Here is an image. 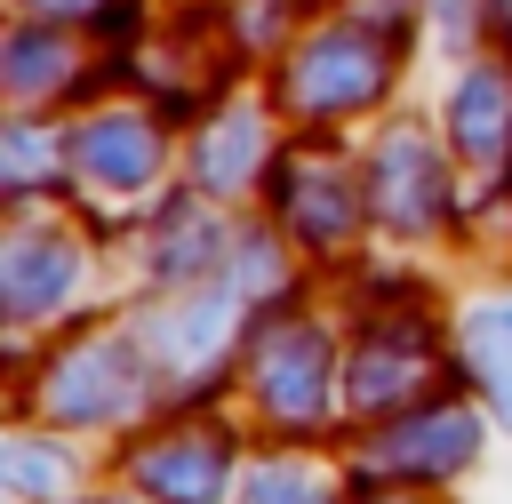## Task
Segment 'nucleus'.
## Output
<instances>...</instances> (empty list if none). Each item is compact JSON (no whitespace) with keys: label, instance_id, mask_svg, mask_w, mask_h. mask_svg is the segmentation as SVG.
<instances>
[{"label":"nucleus","instance_id":"1","mask_svg":"<svg viewBox=\"0 0 512 504\" xmlns=\"http://www.w3.org/2000/svg\"><path fill=\"white\" fill-rule=\"evenodd\" d=\"M384 48L376 40H360V32H328L312 56H304V72H296V96H304V112H344V104H360V96H376L384 88Z\"/></svg>","mask_w":512,"mask_h":504},{"label":"nucleus","instance_id":"2","mask_svg":"<svg viewBox=\"0 0 512 504\" xmlns=\"http://www.w3.org/2000/svg\"><path fill=\"white\" fill-rule=\"evenodd\" d=\"M440 184H448V168H440V152L424 136H392L376 152V208L392 224H432L440 216Z\"/></svg>","mask_w":512,"mask_h":504},{"label":"nucleus","instance_id":"3","mask_svg":"<svg viewBox=\"0 0 512 504\" xmlns=\"http://www.w3.org/2000/svg\"><path fill=\"white\" fill-rule=\"evenodd\" d=\"M320 368H328V344L312 328H272L264 336V408L304 424L320 408Z\"/></svg>","mask_w":512,"mask_h":504},{"label":"nucleus","instance_id":"4","mask_svg":"<svg viewBox=\"0 0 512 504\" xmlns=\"http://www.w3.org/2000/svg\"><path fill=\"white\" fill-rule=\"evenodd\" d=\"M128 344L120 336H88L72 344V360H56V416H112L128 392Z\"/></svg>","mask_w":512,"mask_h":504},{"label":"nucleus","instance_id":"5","mask_svg":"<svg viewBox=\"0 0 512 504\" xmlns=\"http://www.w3.org/2000/svg\"><path fill=\"white\" fill-rule=\"evenodd\" d=\"M72 240L64 232H16L8 240V304H16V320H40L64 288H72Z\"/></svg>","mask_w":512,"mask_h":504},{"label":"nucleus","instance_id":"6","mask_svg":"<svg viewBox=\"0 0 512 504\" xmlns=\"http://www.w3.org/2000/svg\"><path fill=\"white\" fill-rule=\"evenodd\" d=\"M464 456H472V416L464 408H432L424 424H400V432L376 440V464H392V472H448Z\"/></svg>","mask_w":512,"mask_h":504},{"label":"nucleus","instance_id":"7","mask_svg":"<svg viewBox=\"0 0 512 504\" xmlns=\"http://www.w3.org/2000/svg\"><path fill=\"white\" fill-rule=\"evenodd\" d=\"M448 128H456L464 152H496L504 128H512V88H504V72H464L456 96H448Z\"/></svg>","mask_w":512,"mask_h":504},{"label":"nucleus","instance_id":"8","mask_svg":"<svg viewBox=\"0 0 512 504\" xmlns=\"http://www.w3.org/2000/svg\"><path fill=\"white\" fill-rule=\"evenodd\" d=\"M80 160H88V176H104V184H144L152 176V160H160V144H152V128L144 120H96L88 136H80Z\"/></svg>","mask_w":512,"mask_h":504},{"label":"nucleus","instance_id":"9","mask_svg":"<svg viewBox=\"0 0 512 504\" xmlns=\"http://www.w3.org/2000/svg\"><path fill=\"white\" fill-rule=\"evenodd\" d=\"M144 480L168 496V504H208L224 488V448L208 440L200 456H144Z\"/></svg>","mask_w":512,"mask_h":504},{"label":"nucleus","instance_id":"10","mask_svg":"<svg viewBox=\"0 0 512 504\" xmlns=\"http://www.w3.org/2000/svg\"><path fill=\"white\" fill-rule=\"evenodd\" d=\"M472 368L488 376L496 408L512 416V304H480L472 312Z\"/></svg>","mask_w":512,"mask_h":504},{"label":"nucleus","instance_id":"11","mask_svg":"<svg viewBox=\"0 0 512 504\" xmlns=\"http://www.w3.org/2000/svg\"><path fill=\"white\" fill-rule=\"evenodd\" d=\"M248 152H264V136H256V120L240 112V120H224V136H208V144H200V160H192V168H200V184H208V192H232V184H240V168H248Z\"/></svg>","mask_w":512,"mask_h":504},{"label":"nucleus","instance_id":"12","mask_svg":"<svg viewBox=\"0 0 512 504\" xmlns=\"http://www.w3.org/2000/svg\"><path fill=\"white\" fill-rule=\"evenodd\" d=\"M32 8H88V0H32Z\"/></svg>","mask_w":512,"mask_h":504}]
</instances>
